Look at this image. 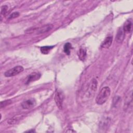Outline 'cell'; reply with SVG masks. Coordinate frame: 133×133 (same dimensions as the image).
<instances>
[{
    "instance_id": "cell-1",
    "label": "cell",
    "mask_w": 133,
    "mask_h": 133,
    "mask_svg": "<svg viewBox=\"0 0 133 133\" xmlns=\"http://www.w3.org/2000/svg\"><path fill=\"white\" fill-rule=\"evenodd\" d=\"M111 94V89L108 86L103 87L98 93L96 102L98 105H102L104 103L109 99Z\"/></svg>"
},
{
    "instance_id": "cell-2",
    "label": "cell",
    "mask_w": 133,
    "mask_h": 133,
    "mask_svg": "<svg viewBox=\"0 0 133 133\" xmlns=\"http://www.w3.org/2000/svg\"><path fill=\"white\" fill-rule=\"evenodd\" d=\"M97 87H98V82L96 78H93L91 80L88 85L87 90L86 91V96L87 97V98L89 97H91V96L92 97L94 96L95 92L97 90Z\"/></svg>"
},
{
    "instance_id": "cell-3",
    "label": "cell",
    "mask_w": 133,
    "mask_h": 133,
    "mask_svg": "<svg viewBox=\"0 0 133 133\" xmlns=\"http://www.w3.org/2000/svg\"><path fill=\"white\" fill-rule=\"evenodd\" d=\"M23 66L21 65H17L13 68H11L5 72L4 75L6 77H12L18 75L23 71Z\"/></svg>"
},
{
    "instance_id": "cell-4",
    "label": "cell",
    "mask_w": 133,
    "mask_h": 133,
    "mask_svg": "<svg viewBox=\"0 0 133 133\" xmlns=\"http://www.w3.org/2000/svg\"><path fill=\"white\" fill-rule=\"evenodd\" d=\"M54 99L58 108L59 109H61L62 108V103L63 101V95L62 93L59 90L56 91Z\"/></svg>"
},
{
    "instance_id": "cell-5",
    "label": "cell",
    "mask_w": 133,
    "mask_h": 133,
    "mask_svg": "<svg viewBox=\"0 0 133 133\" xmlns=\"http://www.w3.org/2000/svg\"><path fill=\"white\" fill-rule=\"evenodd\" d=\"M36 101L34 98H30L24 101L21 103V107L23 109H30L35 106Z\"/></svg>"
},
{
    "instance_id": "cell-6",
    "label": "cell",
    "mask_w": 133,
    "mask_h": 133,
    "mask_svg": "<svg viewBox=\"0 0 133 133\" xmlns=\"http://www.w3.org/2000/svg\"><path fill=\"white\" fill-rule=\"evenodd\" d=\"M52 28H53V25L51 24H49L45 25L42 27L37 28L36 29L34 28L33 30H32L31 29H30L32 30V31L31 32L35 31L36 33H37L42 34V33H46V32L50 31Z\"/></svg>"
},
{
    "instance_id": "cell-7",
    "label": "cell",
    "mask_w": 133,
    "mask_h": 133,
    "mask_svg": "<svg viewBox=\"0 0 133 133\" xmlns=\"http://www.w3.org/2000/svg\"><path fill=\"white\" fill-rule=\"evenodd\" d=\"M132 91H130V93H129L128 95L127 96L126 98V102L124 103V110H127L129 109V110L132 109Z\"/></svg>"
},
{
    "instance_id": "cell-8",
    "label": "cell",
    "mask_w": 133,
    "mask_h": 133,
    "mask_svg": "<svg viewBox=\"0 0 133 133\" xmlns=\"http://www.w3.org/2000/svg\"><path fill=\"white\" fill-rule=\"evenodd\" d=\"M41 77V74L37 72H34L30 74L26 78V84L30 83L31 82L38 80Z\"/></svg>"
},
{
    "instance_id": "cell-9",
    "label": "cell",
    "mask_w": 133,
    "mask_h": 133,
    "mask_svg": "<svg viewBox=\"0 0 133 133\" xmlns=\"http://www.w3.org/2000/svg\"><path fill=\"white\" fill-rule=\"evenodd\" d=\"M112 41H113V37L111 36H107L104 40L102 42L101 45V47L102 48H109L112 43Z\"/></svg>"
},
{
    "instance_id": "cell-10",
    "label": "cell",
    "mask_w": 133,
    "mask_h": 133,
    "mask_svg": "<svg viewBox=\"0 0 133 133\" xmlns=\"http://www.w3.org/2000/svg\"><path fill=\"white\" fill-rule=\"evenodd\" d=\"M125 37V32L123 30V28L119 29L116 35L115 40L117 43H121L124 40Z\"/></svg>"
},
{
    "instance_id": "cell-11",
    "label": "cell",
    "mask_w": 133,
    "mask_h": 133,
    "mask_svg": "<svg viewBox=\"0 0 133 133\" xmlns=\"http://www.w3.org/2000/svg\"><path fill=\"white\" fill-rule=\"evenodd\" d=\"M132 21L131 19H129L127 20L125 23H124V25L123 28V30L124 31L125 33H129L132 29Z\"/></svg>"
},
{
    "instance_id": "cell-12",
    "label": "cell",
    "mask_w": 133,
    "mask_h": 133,
    "mask_svg": "<svg viewBox=\"0 0 133 133\" xmlns=\"http://www.w3.org/2000/svg\"><path fill=\"white\" fill-rule=\"evenodd\" d=\"M23 117H24V115L22 114H19V115L14 116L13 117H11V118H10L8 121L7 123L10 125L16 124V123L19 122L20 119H21Z\"/></svg>"
},
{
    "instance_id": "cell-13",
    "label": "cell",
    "mask_w": 133,
    "mask_h": 133,
    "mask_svg": "<svg viewBox=\"0 0 133 133\" xmlns=\"http://www.w3.org/2000/svg\"><path fill=\"white\" fill-rule=\"evenodd\" d=\"M79 59L82 61H84L87 56L86 50L85 48H81L77 53Z\"/></svg>"
},
{
    "instance_id": "cell-14",
    "label": "cell",
    "mask_w": 133,
    "mask_h": 133,
    "mask_svg": "<svg viewBox=\"0 0 133 133\" xmlns=\"http://www.w3.org/2000/svg\"><path fill=\"white\" fill-rule=\"evenodd\" d=\"M54 47V46H45L41 48V52L44 55L47 54L51 49Z\"/></svg>"
},
{
    "instance_id": "cell-15",
    "label": "cell",
    "mask_w": 133,
    "mask_h": 133,
    "mask_svg": "<svg viewBox=\"0 0 133 133\" xmlns=\"http://www.w3.org/2000/svg\"><path fill=\"white\" fill-rule=\"evenodd\" d=\"M72 48V45L70 43H67L64 45V52L68 55H69L70 54V50Z\"/></svg>"
},
{
    "instance_id": "cell-16",
    "label": "cell",
    "mask_w": 133,
    "mask_h": 133,
    "mask_svg": "<svg viewBox=\"0 0 133 133\" xmlns=\"http://www.w3.org/2000/svg\"><path fill=\"white\" fill-rule=\"evenodd\" d=\"M11 103V101L10 100H6L5 101H3L1 102V108H3L5 107L6 106L10 104Z\"/></svg>"
},
{
    "instance_id": "cell-17",
    "label": "cell",
    "mask_w": 133,
    "mask_h": 133,
    "mask_svg": "<svg viewBox=\"0 0 133 133\" xmlns=\"http://www.w3.org/2000/svg\"><path fill=\"white\" fill-rule=\"evenodd\" d=\"M7 10H8V6H6V5L3 6L1 7V15H4V16L6 15V14L7 12Z\"/></svg>"
},
{
    "instance_id": "cell-18",
    "label": "cell",
    "mask_w": 133,
    "mask_h": 133,
    "mask_svg": "<svg viewBox=\"0 0 133 133\" xmlns=\"http://www.w3.org/2000/svg\"><path fill=\"white\" fill-rule=\"evenodd\" d=\"M19 12H14L12 13L9 17L8 19H14L16 18H17L19 16Z\"/></svg>"
}]
</instances>
